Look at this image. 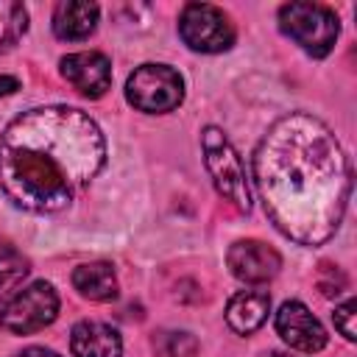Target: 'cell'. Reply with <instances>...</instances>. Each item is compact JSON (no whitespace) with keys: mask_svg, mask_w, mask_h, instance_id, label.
Here are the masks:
<instances>
[{"mask_svg":"<svg viewBox=\"0 0 357 357\" xmlns=\"http://www.w3.org/2000/svg\"><path fill=\"white\" fill-rule=\"evenodd\" d=\"M254 181L273 226L301 245H321L337 231L351 192L340 142L307 112L268 128L254 151Z\"/></svg>","mask_w":357,"mask_h":357,"instance_id":"obj_1","label":"cell"},{"mask_svg":"<svg viewBox=\"0 0 357 357\" xmlns=\"http://www.w3.org/2000/svg\"><path fill=\"white\" fill-rule=\"evenodd\" d=\"M106 142L98 123L73 106H39L0 134V187L25 212H59L100 173Z\"/></svg>","mask_w":357,"mask_h":357,"instance_id":"obj_2","label":"cell"},{"mask_svg":"<svg viewBox=\"0 0 357 357\" xmlns=\"http://www.w3.org/2000/svg\"><path fill=\"white\" fill-rule=\"evenodd\" d=\"M201 148H204V165L212 176L215 190L240 212L251 209V190L245 178V167L234 145L226 139V134L215 126H206L201 134Z\"/></svg>","mask_w":357,"mask_h":357,"instance_id":"obj_3","label":"cell"},{"mask_svg":"<svg viewBox=\"0 0 357 357\" xmlns=\"http://www.w3.org/2000/svg\"><path fill=\"white\" fill-rule=\"evenodd\" d=\"M279 28L287 33L304 53L324 59L340 33L337 17L321 3H287L279 8Z\"/></svg>","mask_w":357,"mask_h":357,"instance_id":"obj_4","label":"cell"},{"mask_svg":"<svg viewBox=\"0 0 357 357\" xmlns=\"http://www.w3.org/2000/svg\"><path fill=\"white\" fill-rule=\"evenodd\" d=\"M126 98L134 109L148 114H165L184 100V81L167 64H142L126 81Z\"/></svg>","mask_w":357,"mask_h":357,"instance_id":"obj_5","label":"cell"},{"mask_svg":"<svg viewBox=\"0 0 357 357\" xmlns=\"http://www.w3.org/2000/svg\"><path fill=\"white\" fill-rule=\"evenodd\" d=\"M178 36L198 53H223L234 45V25L218 6L190 3L178 14Z\"/></svg>","mask_w":357,"mask_h":357,"instance_id":"obj_6","label":"cell"},{"mask_svg":"<svg viewBox=\"0 0 357 357\" xmlns=\"http://www.w3.org/2000/svg\"><path fill=\"white\" fill-rule=\"evenodd\" d=\"M56 315H59V293L53 290V284L33 282L0 310V326L14 335H31L53 324Z\"/></svg>","mask_w":357,"mask_h":357,"instance_id":"obj_7","label":"cell"},{"mask_svg":"<svg viewBox=\"0 0 357 357\" xmlns=\"http://www.w3.org/2000/svg\"><path fill=\"white\" fill-rule=\"evenodd\" d=\"M229 271L245 284H262L273 279L282 268V257L276 248L259 240H237L226 254Z\"/></svg>","mask_w":357,"mask_h":357,"instance_id":"obj_8","label":"cell"},{"mask_svg":"<svg viewBox=\"0 0 357 357\" xmlns=\"http://www.w3.org/2000/svg\"><path fill=\"white\" fill-rule=\"evenodd\" d=\"M276 332L290 349L298 351H321L326 346V332L321 321L301 304V301H284L276 312Z\"/></svg>","mask_w":357,"mask_h":357,"instance_id":"obj_9","label":"cell"},{"mask_svg":"<svg viewBox=\"0 0 357 357\" xmlns=\"http://www.w3.org/2000/svg\"><path fill=\"white\" fill-rule=\"evenodd\" d=\"M61 75L86 98H100L112 86V61L98 50H81L61 59Z\"/></svg>","mask_w":357,"mask_h":357,"instance_id":"obj_10","label":"cell"},{"mask_svg":"<svg viewBox=\"0 0 357 357\" xmlns=\"http://www.w3.org/2000/svg\"><path fill=\"white\" fill-rule=\"evenodd\" d=\"M73 357H120V332L103 321H78L70 332Z\"/></svg>","mask_w":357,"mask_h":357,"instance_id":"obj_11","label":"cell"},{"mask_svg":"<svg viewBox=\"0 0 357 357\" xmlns=\"http://www.w3.org/2000/svg\"><path fill=\"white\" fill-rule=\"evenodd\" d=\"M98 14H100V8L95 3L61 0L53 8V33L59 39H67V42H81V39H86L95 31Z\"/></svg>","mask_w":357,"mask_h":357,"instance_id":"obj_12","label":"cell"},{"mask_svg":"<svg viewBox=\"0 0 357 357\" xmlns=\"http://www.w3.org/2000/svg\"><path fill=\"white\" fill-rule=\"evenodd\" d=\"M271 312V296L265 290H240L226 304V324L237 335L257 332Z\"/></svg>","mask_w":357,"mask_h":357,"instance_id":"obj_13","label":"cell"},{"mask_svg":"<svg viewBox=\"0 0 357 357\" xmlns=\"http://www.w3.org/2000/svg\"><path fill=\"white\" fill-rule=\"evenodd\" d=\"M75 290L89 301H112L117 298V276L109 262H84L73 271Z\"/></svg>","mask_w":357,"mask_h":357,"instance_id":"obj_14","label":"cell"},{"mask_svg":"<svg viewBox=\"0 0 357 357\" xmlns=\"http://www.w3.org/2000/svg\"><path fill=\"white\" fill-rule=\"evenodd\" d=\"M28 259L22 257V251H17V245L0 234V296L11 293L25 276H28Z\"/></svg>","mask_w":357,"mask_h":357,"instance_id":"obj_15","label":"cell"},{"mask_svg":"<svg viewBox=\"0 0 357 357\" xmlns=\"http://www.w3.org/2000/svg\"><path fill=\"white\" fill-rule=\"evenodd\" d=\"M28 28V11L22 3L14 0H0V53L17 45V39Z\"/></svg>","mask_w":357,"mask_h":357,"instance_id":"obj_16","label":"cell"},{"mask_svg":"<svg viewBox=\"0 0 357 357\" xmlns=\"http://www.w3.org/2000/svg\"><path fill=\"white\" fill-rule=\"evenodd\" d=\"M153 349L159 357H192L198 351V340L190 332H159L153 337Z\"/></svg>","mask_w":357,"mask_h":357,"instance_id":"obj_17","label":"cell"},{"mask_svg":"<svg viewBox=\"0 0 357 357\" xmlns=\"http://www.w3.org/2000/svg\"><path fill=\"white\" fill-rule=\"evenodd\" d=\"M357 310V301L354 298H349L346 304H340L337 310H335V326H337V332L346 337V340H354L357 335H354V312Z\"/></svg>","mask_w":357,"mask_h":357,"instance_id":"obj_18","label":"cell"},{"mask_svg":"<svg viewBox=\"0 0 357 357\" xmlns=\"http://www.w3.org/2000/svg\"><path fill=\"white\" fill-rule=\"evenodd\" d=\"M324 273H329V282L318 279L321 293H324V296H340V293H343V287H346V276H343L337 268H332V265H324Z\"/></svg>","mask_w":357,"mask_h":357,"instance_id":"obj_19","label":"cell"},{"mask_svg":"<svg viewBox=\"0 0 357 357\" xmlns=\"http://www.w3.org/2000/svg\"><path fill=\"white\" fill-rule=\"evenodd\" d=\"M14 357H61V354H56L53 349H45V346H28V349L17 351Z\"/></svg>","mask_w":357,"mask_h":357,"instance_id":"obj_20","label":"cell"},{"mask_svg":"<svg viewBox=\"0 0 357 357\" xmlns=\"http://www.w3.org/2000/svg\"><path fill=\"white\" fill-rule=\"evenodd\" d=\"M17 89H20V81H17V78L0 75V98H3V95H11V92H17Z\"/></svg>","mask_w":357,"mask_h":357,"instance_id":"obj_21","label":"cell"},{"mask_svg":"<svg viewBox=\"0 0 357 357\" xmlns=\"http://www.w3.org/2000/svg\"><path fill=\"white\" fill-rule=\"evenodd\" d=\"M268 357H290V354H284V351H271Z\"/></svg>","mask_w":357,"mask_h":357,"instance_id":"obj_22","label":"cell"}]
</instances>
